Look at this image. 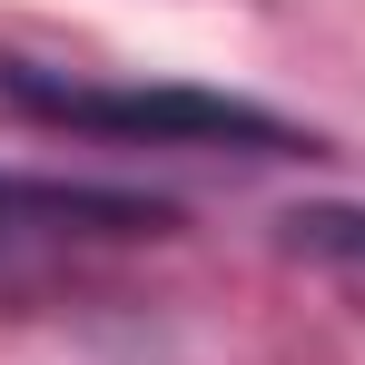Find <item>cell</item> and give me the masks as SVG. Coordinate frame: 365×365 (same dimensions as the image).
Wrapping results in <instances>:
<instances>
[{
    "mask_svg": "<svg viewBox=\"0 0 365 365\" xmlns=\"http://www.w3.org/2000/svg\"><path fill=\"white\" fill-rule=\"evenodd\" d=\"M277 247L306 257V267H336L365 287V197H316V207H287L277 217Z\"/></svg>",
    "mask_w": 365,
    "mask_h": 365,
    "instance_id": "obj_3",
    "label": "cell"
},
{
    "mask_svg": "<svg viewBox=\"0 0 365 365\" xmlns=\"http://www.w3.org/2000/svg\"><path fill=\"white\" fill-rule=\"evenodd\" d=\"M0 99L40 128H79V138H138V148H247V158H297L316 148L257 99L227 89H187V79H79V69L0 60Z\"/></svg>",
    "mask_w": 365,
    "mask_h": 365,
    "instance_id": "obj_1",
    "label": "cell"
},
{
    "mask_svg": "<svg viewBox=\"0 0 365 365\" xmlns=\"http://www.w3.org/2000/svg\"><path fill=\"white\" fill-rule=\"evenodd\" d=\"M40 217V227H99V237H158L168 207L158 197H119V187H30V178H0V237Z\"/></svg>",
    "mask_w": 365,
    "mask_h": 365,
    "instance_id": "obj_2",
    "label": "cell"
}]
</instances>
